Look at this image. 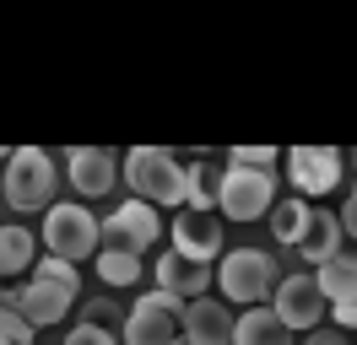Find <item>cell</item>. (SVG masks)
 <instances>
[{
    "instance_id": "obj_1",
    "label": "cell",
    "mask_w": 357,
    "mask_h": 345,
    "mask_svg": "<svg viewBox=\"0 0 357 345\" xmlns=\"http://www.w3.org/2000/svg\"><path fill=\"white\" fill-rule=\"evenodd\" d=\"M125 184L146 205H190V168L162 146H130L125 151Z\"/></svg>"
},
{
    "instance_id": "obj_2",
    "label": "cell",
    "mask_w": 357,
    "mask_h": 345,
    "mask_svg": "<svg viewBox=\"0 0 357 345\" xmlns=\"http://www.w3.org/2000/svg\"><path fill=\"white\" fill-rule=\"evenodd\" d=\"M54 157L38 146H22L11 151V162H6V200H11V211H54Z\"/></svg>"
},
{
    "instance_id": "obj_3",
    "label": "cell",
    "mask_w": 357,
    "mask_h": 345,
    "mask_svg": "<svg viewBox=\"0 0 357 345\" xmlns=\"http://www.w3.org/2000/svg\"><path fill=\"white\" fill-rule=\"evenodd\" d=\"M44 243L54 259L76 264L87 254H103V221L87 205H54V211H44Z\"/></svg>"
},
{
    "instance_id": "obj_4",
    "label": "cell",
    "mask_w": 357,
    "mask_h": 345,
    "mask_svg": "<svg viewBox=\"0 0 357 345\" xmlns=\"http://www.w3.org/2000/svg\"><path fill=\"white\" fill-rule=\"evenodd\" d=\"M217 286H222L227 302H266L276 297V259L266 254V248H233V254H222V264H217Z\"/></svg>"
},
{
    "instance_id": "obj_5",
    "label": "cell",
    "mask_w": 357,
    "mask_h": 345,
    "mask_svg": "<svg viewBox=\"0 0 357 345\" xmlns=\"http://www.w3.org/2000/svg\"><path fill=\"white\" fill-rule=\"evenodd\" d=\"M184 307L168 291H146L125 319V345H178L184 340Z\"/></svg>"
},
{
    "instance_id": "obj_6",
    "label": "cell",
    "mask_w": 357,
    "mask_h": 345,
    "mask_svg": "<svg viewBox=\"0 0 357 345\" xmlns=\"http://www.w3.org/2000/svg\"><path fill=\"white\" fill-rule=\"evenodd\" d=\"M217 211L227 221H255V216H271L276 211V178L271 172H255V168H233L227 162L222 172V205Z\"/></svg>"
},
{
    "instance_id": "obj_7",
    "label": "cell",
    "mask_w": 357,
    "mask_h": 345,
    "mask_svg": "<svg viewBox=\"0 0 357 345\" xmlns=\"http://www.w3.org/2000/svg\"><path fill=\"white\" fill-rule=\"evenodd\" d=\"M162 232V221H157V205L146 200H125L119 211L103 221V248H119V254H146Z\"/></svg>"
},
{
    "instance_id": "obj_8",
    "label": "cell",
    "mask_w": 357,
    "mask_h": 345,
    "mask_svg": "<svg viewBox=\"0 0 357 345\" xmlns=\"http://www.w3.org/2000/svg\"><path fill=\"white\" fill-rule=\"evenodd\" d=\"M66 172H70V189L82 194V200H98V194H109L125 178V162L109 146H76L66 157Z\"/></svg>"
},
{
    "instance_id": "obj_9",
    "label": "cell",
    "mask_w": 357,
    "mask_h": 345,
    "mask_svg": "<svg viewBox=\"0 0 357 345\" xmlns=\"http://www.w3.org/2000/svg\"><path fill=\"white\" fill-rule=\"evenodd\" d=\"M271 307H276V319L287 329H319V313L331 307V297L319 291V275H287L276 286Z\"/></svg>"
},
{
    "instance_id": "obj_10",
    "label": "cell",
    "mask_w": 357,
    "mask_h": 345,
    "mask_svg": "<svg viewBox=\"0 0 357 345\" xmlns=\"http://www.w3.org/2000/svg\"><path fill=\"white\" fill-rule=\"evenodd\" d=\"M287 172H292V184H298L303 200L331 194L335 184H341V151L335 146H292L287 151Z\"/></svg>"
},
{
    "instance_id": "obj_11",
    "label": "cell",
    "mask_w": 357,
    "mask_h": 345,
    "mask_svg": "<svg viewBox=\"0 0 357 345\" xmlns=\"http://www.w3.org/2000/svg\"><path fill=\"white\" fill-rule=\"evenodd\" d=\"M211 280H217L211 264H195V259L174 254V248L157 259V291H168V297H178V302H201Z\"/></svg>"
},
{
    "instance_id": "obj_12",
    "label": "cell",
    "mask_w": 357,
    "mask_h": 345,
    "mask_svg": "<svg viewBox=\"0 0 357 345\" xmlns=\"http://www.w3.org/2000/svg\"><path fill=\"white\" fill-rule=\"evenodd\" d=\"M174 254L195 259V264H211V259L222 254V221L201 216V211H184L174 221Z\"/></svg>"
},
{
    "instance_id": "obj_13",
    "label": "cell",
    "mask_w": 357,
    "mask_h": 345,
    "mask_svg": "<svg viewBox=\"0 0 357 345\" xmlns=\"http://www.w3.org/2000/svg\"><path fill=\"white\" fill-rule=\"evenodd\" d=\"M233 335H238V319L217 297H201L184 307V340L190 345H233Z\"/></svg>"
},
{
    "instance_id": "obj_14",
    "label": "cell",
    "mask_w": 357,
    "mask_h": 345,
    "mask_svg": "<svg viewBox=\"0 0 357 345\" xmlns=\"http://www.w3.org/2000/svg\"><path fill=\"white\" fill-rule=\"evenodd\" d=\"M341 237H347V227H341V216H325L314 211V227L303 232V243H298V254H303V264H335L341 259Z\"/></svg>"
},
{
    "instance_id": "obj_15",
    "label": "cell",
    "mask_w": 357,
    "mask_h": 345,
    "mask_svg": "<svg viewBox=\"0 0 357 345\" xmlns=\"http://www.w3.org/2000/svg\"><path fill=\"white\" fill-rule=\"evenodd\" d=\"M70 291H60V286H49V280H33L27 275V297H22V319L33 323V329H44V323H60L70 313Z\"/></svg>"
},
{
    "instance_id": "obj_16",
    "label": "cell",
    "mask_w": 357,
    "mask_h": 345,
    "mask_svg": "<svg viewBox=\"0 0 357 345\" xmlns=\"http://www.w3.org/2000/svg\"><path fill=\"white\" fill-rule=\"evenodd\" d=\"M33 264H38L33 232L17 227V221H6V227H0V280H17L22 270H33Z\"/></svg>"
},
{
    "instance_id": "obj_17",
    "label": "cell",
    "mask_w": 357,
    "mask_h": 345,
    "mask_svg": "<svg viewBox=\"0 0 357 345\" xmlns=\"http://www.w3.org/2000/svg\"><path fill=\"white\" fill-rule=\"evenodd\" d=\"M287 323L276 319V307H249L244 319H238V335L233 345H287Z\"/></svg>"
},
{
    "instance_id": "obj_18",
    "label": "cell",
    "mask_w": 357,
    "mask_h": 345,
    "mask_svg": "<svg viewBox=\"0 0 357 345\" xmlns=\"http://www.w3.org/2000/svg\"><path fill=\"white\" fill-rule=\"evenodd\" d=\"M314 227V211L303 194H292V200H276V211H271V232H276V243H303V232Z\"/></svg>"
},
{
    "instance_id": "obj_19",
    "label": "cell",
    "mask_w": 357,
    "mask_h": 345,
    "mask_svg": "<svg viewBox=\"0 0 357 345\" xmlns=\"http://www.w3.org/2000/svg\"><path fill=\"white\" fill-rule=\"evenodd\" d=\"M319 291L331 297V307H335V302H347V297H357V248L319 270Z\"/></svg>"
},
{
    "instance_id": "obj_20",
    "label": "cell",
    "mask_w": 357,
    "mask_h": 345,
    "mask_svg": "<svg viewBox=\"0 0 357 345\" xmlns=\"http://www.w3.org/2000/svg\"><path fill=\"white\" fill-rule=\"evenodd\" d=\"M217 205H222V172L206 168V162H195V168H190V211L211 216Z\"/></svg>"
},
{
    "instance_id": "obj_21",
    "label": "cell",
    "mask_w": 357,
    "mask_h": 345,
    "mask_svg": "<svg viewBox=\"0 0 357 345\" xmlns=\"http://www.w3.org/2000/svg\"><path fill=\"white\" fill-rule=\"evenodd\" d=\"M98 275L109 280V286H135V280H141V254L103 248V254H98Z\"/></svg>"
},
{
    "instance_id": "obj_22",
    "label": "cell",
    "mask_w": 357,
    "mask_h": 345,
    "mask_svg": "<svg viewBox=\"0 0 357 345\" xmlns=\"http://www.w3.org/2000/svg\"><path fill=\"white\" fill-rule=\"evenodd\" d=\"M33 280H49V286H60V291H82V275H76V264H66V259H54V254H44L38 264H33Z\"/></svg>"
},
{
    "instance_id": "obj_23",
    "label": "cell",
    "mask_w": 357,
    "mask_h": 345,
    "mask_svg": "<svg viewBox=\"0 0 357 345\" xmlns=\"http://www.w3.org/2000/svg\"><path fill=\"white\" fill-rule=\"evenodd\" d=\"M233 168L271 172V168H276V146H233Z\"/></svg>"
},
{
    "instance_id": "obj_24",
    "label": "cell",
    "mask_w": 357,
    "mask_h": 345,
    "mask_svg": "<svg viewBox=\"0 0 357 345\" xmlns=\"http://www.w3.org/2000/svg\"><path fill=\"white\" fill-rule=\"evenodd\" d=\"M33 335H38V329H33L22 313H0V340L6 345H33Z\"/></svg>"
},
{
    "instance_id": "obj_25",
    "label": "cell",
    "mask_w": 357,
    "mask_h": 345,
    "mask_svg": "<svg viewBox=\"0 0 357 345\" xmlns=\"http://www.w3.org/2000/svg\"><path fill=\"white\" fill-rule=\"evenodd\" d=\"M66 345H125V340H114L103 323H76V329L66 335Z\"/></svg>"
},
{
    "instance_id": "obj_26",
    "label": "cell",
    "mask_w": 357,
    "mask_h": 345,
    "mask_svg": "<svg viewBox=\"0 0 357 345\" xmlns=\"http://www.w3.org/2000/svg\"><path fill=\"white\" fill-rule=\"evenodd\" d=\"M331 319L341 323V329H357V297H347V302H335V307H331Z\"/></svg>"
},
{
    "instance_id": "obj_27",
    "label": "cell",
    "mask_w": 357,
    "mask_h": 345,
    "mask_svg": "<svg viewBox=\"0 0 357 345\" xmlns=\"http://www.w3.org/2000/svg\"><path fill=\"white\" fill-rule=\"evenodd\" d=\"M341 227H347V237H357V189L347 194V205H341Z\"/></svg>"
},
{
    "instance_id": "obj_28",
    "label": "cell",
    "mask_w": 357,
    "mask_h": 345,
    "mask_svg": "<svg viewBox=\"0 0 357 345\" xmlns=\"http://www.w3.org/2000/svg\"><path fill=\"white\" fill-rule=\"evenodd\" d=\"M303 345H347V340H341L335 329H314V335H309V340H303Z\"/></svg>"
},
{
    "instance_id": "obj_29",
    "label": "cell",
    "mask_w": 357,
    "mask_h": 345,
    "mask_svg": "<svg viewBox=\"0 0 357 345\" xmlns=\"http://www.w3.org/2000/svg\"><path fill=\"white\" fill-rule=\"evenodd\" d=\"M352 168H357V151H352Z\"/></svg>"
},
{
    "instance_id": "obj_30",
    "label": "cell",
    "mask_w": 357,
    "mask_h": 345,
    "mask_svg": "<svg viewBox=\"0 0 357 345\" xmlns=\"http://www.w3.org/2000/svg\"><path fill=\"white\" fill-rule=\"evenodd\" d=\"M178 345H190V340H178Z\"/></svg>"
},
{
    "instance_id": "obj_31",
    "label": "cell",
    "mask_w": 357,
    "mask_h": 345,
    "mask_svg": "<svg viewBox=\"0 0 357 345\" xmlns=\"http://www.w3.org/2000/svg\"><path fill=\"white\" fill-rule=\"evenodd\" d=\"M0 345H6V340H0Z\"/></svg>"
}]
</instances>
